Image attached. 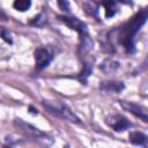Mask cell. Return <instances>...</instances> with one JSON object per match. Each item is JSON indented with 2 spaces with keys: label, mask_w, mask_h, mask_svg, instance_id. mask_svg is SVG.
Wrapping results in <instances>:
<instances>
[{
  "label": "cell",
  "mask_w": 148,
  "mask_h": 148,
  "mask_svg": "<svg viewBox=\"0 0 148 148\" xmlns=\"http://www.w3.org/2000/svg\"><path fill=\"white\" fill-rule=\"evenodd\" d=\"M119 105L127 112L134 114L135 117L140 118L143 123H147L148 121V111H147V108L141 105V104H138V103H134V102H128V101H119Z\"/></svg>",
  "instance_id": "5b68a950"
},
{
  "label": "cell",
  "mask_w": 148,
  "mask_h": 148,
  "mask_svg": "<svg viewBox=\"0 0 148 148\" xmlns=\"http://www.w3.org/2000/svg\"><path fill=\"white\" fill-rule=\"evenodd\" d=\"M92 72V61L91 60H84L83 61V66H82V71L79 74V80L82 83H86L89 75Z\"/></svg>",
  "instance_id": "4fadbf2b"
},
{
  "label": "cell",
  "mask_w": 148,
  "mask_h": 148,
  "mask_svg": "<svg viewBox=\"0 0 148 148\" xmlns=\"http://www.w3.org/2000/svg\"><path fill=\"white\" fill-rule=\"evenodd\" d=\"M95 3L102 5L105 9V16L106 17H111L117 13V6L116 2L113 0H91Z\"/></svg>",
  "instance_id": "8fae6325"
},
{
  "label": "cell",
  "mask_w": 148,
  "mask_h": 148,
  "mask_svg": "<svg viewBox=\"0 0 148 148\" xmlns=\"http://www.w3.org/2000/svg\"><path fill=\"white\" fill-rule=\"evenodd\" d=\"M128 140L131 143L135 145V146H142V147H147V135L141 133V132H131L128 135Z\"/></svg>",
  "instance_id": "7c38bea8"
},
{
  "label": "cell",
  "mask_w": 148,
  "mask_h": 148,
  "mask_svg": "<svg viewBox=\"0 0 148 148\" xmlns=\"http://www.w3.org/2000/svg\"><path fill=\"white\" fill-rule=\"evenodd\" d=\"M125 84L121 81H102L99 89L105 94H119L124 90Z\"/></svg>",
  "instance_id": "ba28073f"
},
{
  "label": "cell",
  "mask_w": 148,
  "mask_h": 148,
  "mask_svg": "<svg viewBox=\"0 0 148 148\" xmlns=\"http://www.w3.org/2000/svg\"><path fill=\"white\" fill-rule=\"evenodd\" d=\"M120 67V64L113 59H105L99 64V69L104 74H113L116 73Z\"/></svg>",
  "instance_id": "30bf717a"
},
{
  "label": "cell",
  "mask_w": 148,
  "mask_h": 148,
  "mask_svg": "<svg viewBox=\"0 0 148 148\" xmlns=\"http://www.w3.org/2000/svg\"><path fill=\"white\" fill-rule=\"evenodd\" d=\"M148 17L147 9L143 8L138 12L133 17H131L127 22H125L121 27L113 29V34H116L118 43L123 46V49L127 53H133L135 51V42L136 35L141 27L146 23Z\"/></svg>",
  "instance_id": "6da1fadb"
},
{
  "label": "cell",
  "mask_w": 148,
  "mask_h": 148,
  "mask_svg": "<svg viewBox=\"0 0 148 148\" xmlns=\"http://www.w3.org/2000/svg\"><path fill=\"white\" fill-rule=\"evenodd\" d=\"M0 37L8 44H12L13 43V38H12V35L9 32V30L5 27H0Z\"/></svg>",
  "instance_id": "2e32d148"
},
{
  "label": "cell",
  "mask_w": 148,
  "mask_h": 148,
  "mask_svg": "<svg viewBox=\"0 0 148 148\" xmlns=\"http://www.w3.org/2000/svg\"><path fill=\"white\" fill-rule=\"evenodd\" d=\"M105 124L116 132H124L132 127V123L121 114H110L105 117Z\"/></svg>",
  "instance_id": "8992f818"
},
{
  "label": "cell",
  "mask_w": 148,
  "mask_h": 148,
  "mask_svg": "<svg viewBox=\"0 0 148 148\" xmlns=\"http://www.w3.org/2000/svg\"><path fill=\"white\" fill-rule=\"evenodd\" d=\"M46 23H47V21H46V17H45V15L43 13L38 14L31 21H29V24L30 25H35V27H44Z\"/></svg>",
  "instance_id": "9a60e30c"
},
{
  "label": "cell",
  "mask_w": 148,
  "mask_h": 148,
  "mask_svg": "<svg viewBox=\"0 0 148 148\" xmlns=\"http://www.w3.org/2000/svg\"><path fill=\"white\" fill-rule=\"evenodd\" d=\"M58 18L64 22L69 29L77 31L79 36H83V35H88V28L87 24L83 23L81 20H79L77 17H73V16H66V15H60L58 16Z\"/></svg>",
  "instance_id": "52a82bcc"
},
{
  "label": "cell",
  "mask_w": 148,
  "mask_h": 148,
  "mask_svg": "<svg viewBox=\"0 0 148 148\" xmlns=\"http://www.w3.org/2000/svg\"><path fill=\"white\" fill-rule=\"evenodd\" d=\"M92 46H94V42L90 38L89 34L81 36L80 43H79V49H77V54L80 56V58H86L88 56V53L92 50Z\"/></svg>",
  "instance_id": "9c48e42d"
},
{
  "label": "cell",
  "mask_w": 148,
  "mask_h": 148,
  "mask_svg": "<svg viewBox=\"0 0 148 148\" xmlns=\"http://www.w3.org/2000/svg\"><path fill=\"white\" fill-rule=\"evenodd\" d=\"M43 108L52 116L65 119L67 121L74 123V124H81L80 118L64 103L59 102V101H49V99H44L42 102Z\"/></svg>",
  "instance_id": "7a4b0ae2"
},
{
  "label": "cell",
  "mask_w": 148,
  "mask_h": 148,
  "mask_svg": "<svg viewBox=\"0 0 148 148\" xmlns=\"http://www.w3.org/2000/svg\"><path fill=\"white\" fill-rule=\"evenodd\" d=\"M57 3H58V6L61 10H64V12H69L71 10V6H69L68 0H57Z\"/></svg>",
  "instance_id": "e0dca14e"
},
{
  "label": "cell",
  "mask_w": 148,
  "mask_h": 148,
  "mask_svg": "<svg viewBox=\"0 0 148 148\" xmlns=\"http://www.w3.org/2000/svg\"><path fill=\"white\" fill-rule=\"evenodd\" d=\"M14 126L16 128H18L20 131H22L24 134H27L28 136L34 138L36 141H43L44 143L49 145L52 142V139H50L44 132H42L40 130H38L37 127H35L31 124H28L27 121H24L21 118H16L14 120Z\"/></svg>",
  "instance_id": "3957f363"
},
{
  "label": "cell",
  "mask_w": 148,
  "mask_h": 148,
  "mask_svg": "<svg viewBox=\"0 0 148 148\" xmlns=\"http://www.w3.org/2000/svg\"><path fill=\"white\" fill-rule=\"evenodd\" d=\"M13 7L18 12H25L31 7V0H14Z\"/></svg>",
  "instance_id": "5bb4252c"
},
{
  "label": "cell",
  "mask_w": 148,
  "mask_h": 148,
  "mask_svg": "<svg viewBox=\"0 0 148 148\" xmlns=\"http://www.w3.org/2000/svg\"><path fill=\"white\" fill-rule=\"evenodd\" d=\"M54 54L53 51L47 46H39L35 50V66L36 69L43 71L52 61Z\"/></svg>",
  "instance_id": "277c9868"
},
{
  "label": "cell",
  "mask_w": 148,
  "mask_h": 148,
  "mask_svg": "<svg viewBox=\"0 0 148 148\" xmlns=\"http://www.w3.org/2000/svg\"><path fill=\"white\" fill-rule=\"evenodd\" d=\"M0 21H2V22H6L7 21V15L2 10H0Z\"/></svg>",
  "instance_id": "ac0fdd59"
}]
</instances>
